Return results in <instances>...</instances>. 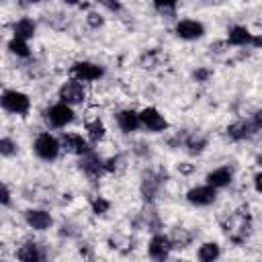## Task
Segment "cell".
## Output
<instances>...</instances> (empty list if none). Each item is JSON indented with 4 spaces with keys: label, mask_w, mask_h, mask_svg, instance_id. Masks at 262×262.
<instances>
[{
    "label": "cell",
    "mask_w": 262,
    "mask_h": 262,
    "mask_svg": "<svg viewBox=\"0 0 262 262\" xmlns=\"http://www.w3.org/2000/svg\"><path fill=\"white\" fill-rule=\"evenodd\" d=\"M47 117H49L51 125H55V127H63L66 123H70V121H72L74 113H72V108H70L66 102H61V104L51 106V108H49V113H47Z\"/></svg>",
    "instance_id": "cell-3"
},
{
    "label": "cell",
    "mask_w": 262,
    "mask_h": 262,
    "mask_svg": "<svg viewBox=\"0 0 262 262\" xmlns=\"http://www.w3.org/2000/svg\"><path fill=\"white\" fill-rule=\"evenodd\" d=\"M254 123H256V127H262V111H258L254 115Z\"/></svg>",
    "instance_id": "cell-29"
},
{
    "label": "cell",
    "mask_w": 262,
    "mask_h": 262,
    "mask_svg": "<svg viewBox=\"0 0 262 262\" xmlns=\"http://www.w3.org/2000/svg\"><path fill=\"white\" fill-rule=\"evenodd\" d=\"M63 2H68V4H76L78 0H63Z\"/></svg>",
    "instance_id": "cell-32"
},
{
    "label": "cell",
    "mask_w": 262,
    "mask_h": 262,
    "mask_svg": "<svg viewBox=\"0 0 262 262\" xmlns=\"http://www.w3.org/2000/svg\"><path fill=\"white\" fill-rule=\"evenodd\" d=\"M217 256H219V246H217V244H205V246H201V250H199V258H201L203 262H213Z\"/></svg>",
    "instance_id": "cell-17"
},
{
    "label": "cell",
    "mask_w": 262,
    "mask_h": 262,
    "mask_svg": "<svg viewBox=\"0 0 262 262\" xmlns=\"http://www.w3.org/2000/svg\"><path fill=\"white\" fill-rule=\"evenodd\" d=\"M176 33H178L182 39H196V37H201V35L205 33V29H203V25L196 23V20H182V23H178Z\"/></svg>",
    "instance_id": "cell-7"
},
{
    "label": "cell",
    "mask_w": 262,
    "mask_h": 262,
    "mask_svg": "<svg viewBox=\"0 0 262 262\" xmlns=\"http://www.w3.org/2000/svg\"><path fill=\"white\" fill-rule=\"evenodd\" d=\"M57 149H59V145H57L55 137H51L49 133L39 135L37 141H35V151H37V156L43 158V160H53V158L57 156Z\"/></svg>",
    "instance_id": "cell-2"
},
{
    "label": "cell",
    "mask_w": 262,
    "mask_h": 262,
    "mask_svg": "<svg viewBox=\"0 0 262 262\" xmlns=\"http://www.w3.org/2000/svg\"><path fill=\"white\" fill-rule=\"evenodd\" d=\"M100 2H102L104 6H108L111 10H117V8H119V2H117V0H100Z\"/></svg>",
    "instance_id": "cell-26"
},
{
    "label": "cell",
    "mask_w": 262,
    "mask_h": 262,
    "mask_svg": "<svg viewBox=\"0 0 262 262\" xmlns=\"http://www.w3.org/2000/svg\"><path fill=\"white\" fill-rule=\"evenodd\" d=\"M12 149H14V145H12V141H10V139H2V141H0V151H2L4 156H10V154H12Z\"/></svg>",
    "instance_id": "cell-24"
},
{
    "label": "cell",
    "mask_w": 262,
    "mask_h": 262,
    "mask_svg": "<svg viewBox=\"0 0 262 262\" xmlns=\"http://www.w3.org/2000/svg\"><path fill=\"white\" fill-rule=\"evenodd\" d=\"M63 145L68 151H76V154H84L88 147H86V141L80 137V135H74V133H68L63 135Z\"/></svg>",
    "instance_id": "cell-12"
},
{
    "label": "cell",
    "mask_w": 262,
    "mask_h": 262,
    "mask_svg": "<svg viewBox=\"0 0 262 262\" xmlns=\"http://www.w3.org/2000/svg\"><path fill=\"white\" fill-rule=\"evenodd\" d=\"M139 115H135L133 111H123L121 115H119V125H121V129L123 131H135L137 129V125H139Z\"/></svg>",
    "instance_id": "cell-11"
},
{
    "label": "cell",
    "mask_w": 262,
    "mask_h": 262,
    "mask_svg": "<svg viewBox=\"0 0 262 262\" xmlns=\"http://www.w3.org/2000/svg\"><path fill=\"white\" fill-rule=\"evenodd\" d=\"M8 49H10L12 53L20 55V57H27V55H29V47H27L25 39H20V37H14V39L8 43Z\"/></svg>",
    "instance_id": "cell-20"
},
{
    "label": "cell",
    "mask_w": 262,
    "mask_h": 262,
    "mask_svg": "<svg viewBox=\"0 0 262 262\" xmlns=\"http://www.w3.org/2000/svg\"><path fill=\"white\" fill-rule=\"evenodd\" d=\"M176 0H156V4H160V6H172Z\"/></svg>",
    "instance_id": "cell-30"
},
{
    "label": "cell",
    "mask_w": 262,
    "mask_h": 262,
    "mask_svg": "<svg viewBox=\"0 0 262 262\" xmlns=\"http://www.w3.org/2000/svg\"><path fill=\"white\" fill-rule=\"evenodd\" d=\"M254 184H256V190H260V192H262V172H260V174H256Z\"/></svg>",
    "instance_id": "cell-27"
},
{
    "label": "cell",
    "mask_w": 262,
    "mask_h": 262,
    "mask_svg": "<svg viewBox=\"0 0 262 262\" xmlns=\"http://www.w3.org/2000/svg\"><path fill=\"white\" fill-rule=\"evenodd\" d=\"M82 168H84V172H86L88 176H92V178H98L100 172H102V164H100V160H98L96 156H86V158L82 160Z\"/></svg>",
    "instance_id": "cell-14"
},
{
    "label": "cell",
    "mask_w": 262,
    "mask_h": 262,
    "mask_svg": "<svg viewBox=\"0 0 262 262\" xmlns=\"http://www.w3.org/2000/svg\"><path fill=\"white\" fill-rule=\"evenodd\" d=\"M170 252V242L164 237V235H156L151 242H149V256L156 258V260H164Z\"/></svg>",
    "instance_id": "cell-8"
},
{
    "label": "cell",
    "mask_w": 262,
    "mask_h": 262,
    "mask_svg": "<svg viewBox=\"0 0 262 262\" xmlns=\"http://www.w3.org/2000/svg\"><path fill=\"white\" fill-rule=\"evenodd\" d=\"M227 133H229V137H233V139H244V137L250 135V125H248V123H235V125H231V127L227 129Z\"/></svg>",
    "instance_id": "cell-19"
},
{
    "label": "cell",
    "mask_w": 262,
    "mask_h": 262,
    "mask_svg": "<svg viewBox=\"0 0 262 262\" xmlns=\"http://www.w3.org/2000/svg\"><path fill=\"white\" fill-rule=\"evenodd\" d=\"M258 164H260V166H262V156H260V158H258Z\"/></svg>",
    "instance_id": "cell-33"
},
{
    "label": "cell",
    "mask_w": 262,
    "mask_h": 262,
    "mask_svg": "<svg viewBox=\"0 0 262 262\" xmlns=\"http://www.w3.org/2000/svg\"><path fill=\"white\" fill-rule=\"evenodd\" d=\"M33 33H35V25H33V20H29V18H23V20H18V23L14 25V35L20 37V39L33 37Z\"/></svg>",
    "instance_id": "cell-15"
},
{
    "label": "cell",
    "mask_w": 262,
    "mask_h": 262,
    "mask_svg": "<svg viewBox=\"0 0 262 262\" xmlns=\"http://www.w3.org/2000/svg\"><path fill=\"white\" fill-rule=\"evenodd\" d=\"M59 96H61V100L66 104H78V102L84 100V90H82V86L78 82H70V84L61 86Z\"/></svg>",
    "instance_id": "cell-5"
},
{
    "label": "cell",
    "mask_w": 262,
    "mask_h": 262,
    "mask_svg": "<svg viewBox=\"0 0 262 262\" xmlns=\"http://www.w3.org/2000/svg\"><path fill=\"white\" fill-rule=\"evenodd\" d=\"M188 239H190V235H188L184 229H180V231L176 229V231H174V244H176L178 248H184V246L188 244Z\"/></svg>",
    "instance_id": "cell-22"
},
{
    "label": "cell",
    "mask_w": 262,
    "mask_h": 262,
    "mask_svg": "<svg viewBox=\"0 0 262 262\" xmlns=\"http://www.w3.org/2000/svg\"><path fill=\"white\" fill-rule=\"evenodd\" d=\"M139 119H141V123H143L147 129H151V131H162V129H166V121H164V117H162L156 108H145V111L139 115Z\"/></svg>",
    "instance_id": "cell-6"
},
{
    "label": "cell",
    "mask_w": 262,
    "mask_h": 262,
    "mask_svg": "<svg viewBox=\"0 0 262 262\" xmlns=\"http://www.w3.org/2000/svg\"><path fill=\"white\" fill-rule=\"evenodd\" d=\"M2 106L10 113H27L29 111V98L27 94L23 92H16V90H8L4 92L2 96Z\"/></svg>",
    "instance_id": "cell-1"
},
{
    "label": "cell",
    "mask_w": 262,
    "mask_h": 262,
    "mask_svg": "<svg viewBox=\"0 0 262 262\" xmlns=\"http://www.w3.org/2000/svg\"><path fill=\"white\" fill-rule=\"evenodd\" d=\"M92 207H94V213H96V215H100V213H104V211L108 209V203H106L104 199H96Z\"/></svg>",
    "instance_id": "cell-23"
},
{
    "label": "cell",
    "mask_w": 262,
    "mask_h": 262,
    "mask_svg": "<svg viewBox=\"0 0 262 262\" xmlns=\"http://www.w3.org/2000/svg\"><path fill=\"white\" fill-rule=\"evenodd\" d=\"M196 78H201V80H203V78H207V72H199V74H196Z\"/></svg>",
    "instance_id": "cell-31"
},
{
    "label": "cell",
    "mask_w": 262,
    "mask_h": 262,
    "mask_svg": "<svg viewBox=\"0 0 262 262\" xmlns=\"http://www.w3.org/2000/svg\"><path fill=\"white\" fill-rule=\"evenodd\" d=\"M229 41H231L233 45H244V43L252 41V37H250V33H248V29H244V27H233V29L229 31Z\"/></svg>",
    "instance_id": "cell-16"
},
{
    "label": "cell",
    "mask_w": 262,
    "mask_h": 262,
    "mask_svg": "<svg viewBox=\"0 0 262 262\" xmlns=\"http://www.w3.org/2000/svg\"><path fill=\"white\" fill-rule=\"evenodd\" d=\"M72 72H74V76H78L80 80H94V78L102 76V70H100L98 66H92V63H86V61L76 63V66L72 68Z\"/></svg>",
    "instance_id": "cell-9"
},
{
    "label": "cell",
    "mask_w": 262,
    "mask_h": 262,
    "mask_svg": "<svg viewBox=\"0 0 262 262\" xmlns=\"http://www.w3.org/2000/svg\"><path fill=\"white\" fill-rule=\"evenodd\" d=\"M20 260H27V262H35V260H39L41 258V254L37 252V246H33V244H27V246H23L20 250H18V254H16Z\"/></svg>",
    "instance_id": "cell-18"
},
{
    "label": "cell",
    "mask_w": 262,
    "mask_h": 262,
    "mask_svg": "<svg viewBox=\"0 0 262 262\" xmlns=\"http://www.w3.org/2000/svg\"><path fill=\"white\" fill-rule=\"evenodd\" d=\"M88 23H90L92 27H98V25H102V18H100L98 14H88Z\"/></svg>",
    "instance_id": "cell-25"
},
{
    "label": "cell",
    "mask_w": 262,
    "mask_h": 262,
    "mask_svg": "<svg viewBox=\"0 0 262 262\" xmlns=\"http://www.w3.org/2000/svg\"><path fill=\"white\" fill-rule=\"evenodd\" d=\"M209 184L211 186H225L231 182V172L227 168H219V170H213L209 176H207Z\"/></svg>",
    "instance_id": "cell-13"
},
{
    "label": "cell",
    "mask_w": 262,
    "mask_h": 262,
    "mask_svg": "<svg viewBox=\"0 0 262 262\" xmlns=\"http://www.w3.org/2000/svg\"><path fill=\"white\" fill-rule=\"evenodd\" d=\"M188 201L194 205H211L215 201V186H196L192 190H188Z\"/></svg>",
    "instance_id": "cell-4"
},
{
    "label": "cell",
    "mask_w": 262,
    "mask_h": 262,
    "mask_svg": "<svg viewBox=\"0 0 262 262\" xmlns=\"http://www.w3.org/2000/svg\"><path fill=\"white\" fill-rule=\"evenodd\" d=\"M88 133H90V137L96 141V139H100V137L104 135V127H102L98 121H96V123H90V125H88Z\"/></svg>",
    "instance_id": "cell-21"
},
{
    "label": "cell",
    "mask_w": 262,
    "mask_h": 262,
    "mask_svg": "<svg viewBox=\"0 0 262 262\" xmlns=\"http://www.w3.org/2000/svg\"><path fill=\"white\" fill-rule=\"evenodd\" d=\"M8 201H10V192H8V188L4 186V190H2V203L8 205Z\"/></svg>",
    "instance_id": "cell-28"
},
{
    "label": "cell",
    "mask_w": 262,
    "mask_h": 262,
    "mask_svg": "<svg viewBox=\"0 0 262 262\" xmlns=\"http://www.w3.org/2000/svg\"><path fill=\"white\" fill-rule=\"evenodd\" d=\"M27 221H29V225H33L35 229H47V227L51 225V217H49V213H45V211H29V213H27Z\"/></svg>",
    "instance_id": "cell-10"
}]
</instances>
